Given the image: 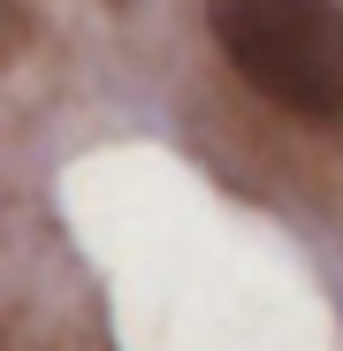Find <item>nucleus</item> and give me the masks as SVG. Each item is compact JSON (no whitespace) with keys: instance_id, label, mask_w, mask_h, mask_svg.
Wrapping results in <instances>:
<instances>
[{"instance_id":"2","label":"nucleus","mask_w":343,"mask_h":351,"mask_svg":"<svg viewBox=\"0 0 343 351\" xmlns=\"http://www.w3.org/2000/svg\"><path fill=\"white\" fill-rule=\"evenodd\" d=\"M31 31H38V8H31V0H0V62H16V53L31 46Z\"/></svg>"},{"instance_id":"1","label":"nucleus","mask_w":343,"mask_h":351,"mask_svg":"<svg viewBox=\"0 0 343 351\" xmlns=\"http://www.w3.org/2000/svg\"><path fill=\"white\" fill-rule=\"evenodd\" d=\"M206 31L267 107L305 123L343 114V0H206Z\"/></svg>"}]
</instances>
